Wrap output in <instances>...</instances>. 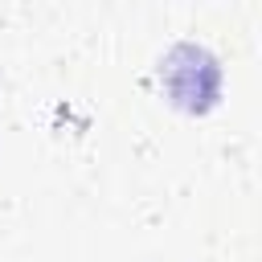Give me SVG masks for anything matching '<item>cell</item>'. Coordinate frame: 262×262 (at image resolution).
<instances>
[{
	"label": "cell",
	"mask_w": 262,
	"mask_h": 262,
	"mask_svg": "<svg viewBox=\"0 0 262 262\" xmlns=\"http://www.w3.org/2000/svg\"><path fill=\"white\" fill-rule=\"evenodd\" d=\"M164 78H168V90L184 106H205L217 94V66H213V57L205 49H192V45L172 49V57L164 61Z\"/></svg>",
	"instance_id": "cell-1"
}]
</instances>
